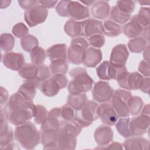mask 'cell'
Instances as JSON below:
<instances>
[{
	"label": "cell",
	"mask_w": 150,
	"mask_h": 150,
	"mask_svg": "<svg viewBox=\"0 0 150 150\" xmlns=\"http://www.w3.org/2000/svg\"><path fill=\"white\" fill-rule=\"evenodd\" d=\"M149 115L141 114L130 120L129 129L131 136H142L146 133L149 126Z\"/></svg>",
	"instance_id": "7c38bea8"
},
{
	"label": "cell",
	"mask_w": 150,
	"mask_h": 150,
	"mask_svg": "<svg viewBox=\"0 0 150 150\" xmlns=\"http://www.w3.org/2000/svg\"><path fill=\"white\" fill-rule=\"evenodd\" d=\"M83 36L88 38L94 35H103V24L101 21L88 18L83 21Z\"/></svg>",
	"instance_id": "d6986e66"
},
{
	"label": "cell",
	"mask_w": 150,
	"mask_h": 150,
	"mask_svg": "<svg viewBox=\"0 0 150 150\" xmlns=\"http://www.w3.org/2000/svg\"><path fill=\"white\" fill-rule=\"evenodd\" d=\"M47 115L48 112L44 106L40 104L35 105L33 118L34 121L36 124H43L46 120Z\"/></svg>",
	"instance_id": "60d3db41"
},
{
	"label": "cell",
	"mask_w": 150,
	"mask_h": 150,
	"mask_svg": "<svg viewBox=\"0 0 150 150\" xmlns=\"http://www.w3.org/2000/svg\"><path fill=\"white\" fill-rule=\"evenodd\" d=\"M125 149H149L150 142L148 139L139 136L132 137L125 140L122 144Z\"/></svg>",
	"instance_id": "603a6c76"
},
{
	"label": "cell",
	"mask_w": 150,
	"mask_h": 150,
	"mask_svg": "<svg viewBox=\"0 0 150 150\" xmlns=\"http://www.w3.org/2000/svg\"><path fill=\"white\" fill-rule=\"evenodd\" d=\"M4 149H20V148L18 146H17L16 144L11 143L6 147H5Z\"/></svg>",
	"instance_id": "680465c9"
},
{
	"label": "cell",
	"mask_w": 150,
	"mask_h": 150,
	"mask_svg": "<svg viewBox=\"0 0 150 150\" xmlns=\"http://www.w3.org/2000/svg\"><path fill=\"white\" fill-rule=\"evenodd\" d=\"M39 73L38 66L33 63L25 64L19 71V75L25 80H33L36 79Z\"/></svg>",
	"instance_id": "f1b7e54d"
},
{
	"label": "cell",
	"mask_w": 150,
	"mask_h": 150,
	"mask_svg": "<svg viewBox=\"0 0 150 150\" xmlns=\"http://www.w3.org/2000/svg\"><path fill=\"white\" fill-rule=\"evenodd\" d=\"M49 68L53 75H65L68 71L69 66L67 60L57 59L51 61Z\"/></svg>",
	"instance_id": "4dcf8cb0"
},
{
	"label": "cell",
	"mask_w": 150,
	"mask_h": 150,
	"mask_svg": "<svg viewBox=\"0 0 150 150\" xmlns=\"http://www.w3.org/2000/svg\"><path fill=\"white\" fill-rule=\"evenodd\" d=\"M130 118L124 117L117 121L115 124V127L120 135L125 138H129L131 136L129 129Z\"/></svg>",
	"instance_id": "f35d334b"
},
{
	"label": "cell",
	"mask_w": 150,
	"mask_h": 150,
	"mask_svg": "<svg viewBox=\"0 0 150 150\" xmlns=\"http://www.w3.org/2000/svg\"><path fill=\"white\" fill-rule=\"evenodd\" d=\"M88 43L94 48L99 49L105 44V38L103 35H94L88 38Z\"/></svg>",
	"instance_id": "bcb514c9"
},
{
	"label": "cell",
	"mask_w": 150,
	"mask_h": 150,
	"mask_svg": "<svg viewBox=\"0 0 150 150\" xmlns=\"http://www.w3.org/2000/svg\"><path fill=\"white\" fill-rule=\"evenodd\" d=\"M148 43L143 37L139 36L129 40L128 43V47L132 53H139L145 50Z\"/></svg>",
	"instance_id": "1f68e13d"
},
{
	"label": "cell",
	"mask_w": 150,
	"mask_h": 150,
	"mask_svg": "<svg viewBox=\"0 0 150 150\" xmlns=\"http://www.w3.org/2000/svg\"><path fill=\"white\" fill-rule=\"evenodd\" d=\"M30 55L32 63L36 66L43 64L47 56L45 49L39 46L31 51Z\"/></svg>",
	"instance_id": "e575fe53"
},
{
	"label": "cell",
	"mask_w": 150,
	"mask_h": 150,
	"mask_svg": "<svg viewBox=\"0 0 150 150\" xmlns=\"http://www.w3.org/2000/svg\"><path fill=\"white\" fill-rule=\"evenodd\" d=\"M3 64L12 70L19 71L25 64L24 55L20 52H7L2 56Z\"/></svg>",
	"instance_id": "4fadbf2b"
},
{
	"label": "cell",
	"mask_w": 150,
	"mask_h": 150,
	"mask_svg": "<svg viewBox=\"0 0 150 150\" xmlns=\"http://www.w3.org/2000/svg\"><path fill=\"white\" fill-rule=\"evenodd\" d=\"M98 104L94 101H87L85 105L80 110L76 111L74 120L82 127H87L98 118L97 110Z\"/></svg>",
	"instance_id": "52a82bcc"
},
{
	"label": "cell",
	"mask_w": 150,
	"mask_h": 150,
	"mask_svg": "<svg viewBox=\"0 0 150 150\" xmlns=\"http://www.w3.org/2000/svg\"><path fill=\"white\" fill-rule=\"evenodd\" d=\"M19 6L23 9L27 11L39 4V1L35 0H19L18 1Z\"/></svg>",
	"instance_id": "f907efd6"
},
{
	"label": "cell",
	"mask_w": 150,
	"mask_h": 150,
	"mask_svg": "<svg viewBox=\"0 0 150 150\" xmlns=\"http://www.w3.org/2000/svg\"><path fill=\"white\" fill-rule=\"evenodd\" d=\"M132 19L134 20L139 24H140L144 28L149 26V8L142 7L141 8L138 14L135 15L131 17Z\"/></svg>",
	"instance_id": "d590c367"
},
{
	"label": "cell",
	"mask_w": 150,
	"mask_h": 150,
	"mask_svg": "<svg viewBox=\"0 0 150 150\" xmlns=\"http://www.w3.org/2000/svg\"><path fill=\"white\" fill-rule=\"evenodd\" d=\"M97 114L102 123L108 126L115 125L118 120V115L111 103L108 102L101 103L98 106Z\"/></svg>",
	"instance_id": "30bf717a"
},
{
	"label": "cell",
	"mask_w": 150,
	"mask_h": 150,
	"mask_svg": "<svg viewBox=\"0 0 150 150\" xmlns=\"http://www.w3.org/2000/svg\"><path fill=\"white\" fill-rule=\"evenodd\" d=\"M141 114L149 115V104L145 105L143 108V109L141 110Z\"/></svg>",
	"instance_id": "91938a15"
},
{
	"label": "cell",
	"mask_w": 150,
	"mask_h": 150,
	"mask_svg": "<svg viewBox=\"0 0 150 150\" xmlns=\"http://www.w3.org/2000/svg\"><path fill=\"white\" fill-rule=\"evenodd\" d=\"M144 101L140 97L131 96L128 101V109L129 114L137 115L139 114L143 108Z\"/></svg>",
	"instance_id": "8d00e7d4"
},
{
	"label": "cell",
	"mask_w": 150,
	"mask_h": 150,
	"mask_svg": "<svg viewBox=\"0 0 150 150\" xmlns=\"http://www.w3.org/2000/svg\"><path fill=\"white\" fill-rule=\"evenodd\" d=\"M149 45H148L144 50L143 56L145 60L149 62Z\"/></svg>",
	"instance_id": "9f6ffc18"
},
{
	"label": "cell",
	"mask_w": 150,
	"mask_h": 150,
	"mask_svg": "<svg viewBox=\"0 0 150 150\" xmlns=\"http://www.w3.org/2000/svg\"><path fill=\"white\" fill-rule=\"evenodd\" d=\"M96 1H80L82 4H84L87 6H91L92 5L94 2H95Z\"/></svg>",
	"instance_id": "94428289"
},
{
	"label": "cell",
	"mask_w": 150,
	"mask_h": 150,
	"mask_svg": "<svg viewBox=\"0 0 150 150\" xmlns=\"http://www.w3.org/2000/svg\"><path fill=\"white\" fill-rule=\"evenodd\" d=\"M144 29L140 24L131 19L130 21L124 25L122 32L129 38H135L139 37L142 34Z\"/></svg>",
	"instance_id": "484cf974"
},
{
	"label": "cell",
	"mask_w": 150,
	"mask_h": 150,
	"mask_svg": "<svg viewBox=\"0 0 150 150\" xmlns=\"http://www.w3.org/2000/svg\"><path fill=\"white\" fill-rule=\"evenodd\" d=\"M128 56L129 52L127 46L125 44H118L112 48L109 62L116 67H122L125 66Z\"/></svg>",
	"instance_id": "5bb4252c"
},
{
	"label": "cell",
	"mask_w": 150,
	"mask_h": 150,
	"mask_svg": "<svg viewBox=\"0 0 150 150\" xmlns=\"http://www.w3.org/2000/svg\"><path fill=\"white\" fill-rule=\"evenodd\" d=\"M94 137L97 144L100 146H103L113 141L114 133L110 126L104 124L96 128Z\"/></svg>",
	"instance_id": "2e32d148"
},
{
	"label": "cell",
	"mask_w": 150,
	"mask_h": 150,
	"mask_svg": "<svg viewBox=\"0 0 150 150\" xmlns=\"http://www.w3.org/2000/svg\"><path fill=\"white\" fill-rule=\"evenodd\" d=\"M47 15L48 10L38 4L25 12L24 18L29 27H33L44 22Z\"/></svg>",
	"instance_id": "ba28073f"
},
{
	"label": "cell",
	"mask_w": 150,
	"mask_h": 150,
	"mask_svg": "<svg viewBox=\"0 0 150 150\" xmlns=\"http://www.w3.org/2000/svg\"><path fill=\"white\" fill-rule=\"evenodd\" d=\"M41 84L38 79L26 80L21 86L18 92L25 98L29 100H32L36 93V88H39Z\"/></svg>",
	"instance_id": "ffe728a7"
},
{
	"label": "cell",
	"mask_w": 150,
	"mask_h": 150,
	"mask_svg": "<svg viewBox=\"0 0 150 150\" xmlns=\"http://www.w3.org/2000/svg\"><path fill=\"white\" fill-rule=\"evenodd\" d=\"M76 136L64 131L60 127L58 129L57 145L59 149H74L77 144Z\"/></svg>",
	"instance_id": "ac0fdd59"
},
{
	"label": "cell",
	"mask_w": 150,
	"mask_h": 150,
	"mask_svg": "<svg viewBox=\"0 0 150 150\" xmlns=\"http://www.w3.org/2000/svg\"><path fill=\"white\" fill-rule=\"evenodd\" d=\"M35 105L32 100L25 98L18 92L12 94L2 110L7 120L13 125L23 124L33 117Z\"/></svg>",
	"instance_id": "6da1fadb"
},
{
	"label": "cell",
	"mask_w": 150,
	"mask_h": 150,
	"mask_svg": "<svg viewBox=\"0 0 150 150\" xmlns=\"http://www.w3.org/2000/svg\"><path fill=\"white\" fill-rule=\"evenodd\" d=\"M58 129H40V142L45 146L50 144H57Z\"/></svg>",
	"instance_id": "f546056e"
},
{
	"label": "cell",
	"mask_w": 150,
	"mask_h": 150,
	"mask_svg": "<svg viewBox=\"0 0 150 150\" xmlns=\"http://www.w3.org/2000/svg\"><path fill=\"white\" fill-rule=\"evenodd\" d=\"M38 44L39 42L38 39L30 34H28L21 40V47L22 49L26 52L30 53L34 48L38 46Z\"/></svg>",
	"instance_id": "ab89813d"
},
{
	"label": "cell",
	"mask_w": 150,
	"mask_h": 150,
	"mask_svg": "<svg viewBox=\"0 0 150 150\" xmlns=\"http://www.w3.org/2000/svg\"><path fill=\"white\" fill-rule=\"evenodd\" d=\"M71 80L68 84L69 94L79 95L89 91L93 87L94 81L84 67H76L69 73Z\"/></svg>",
	"instance_id": "3957f363"
},
{
	"label": "cell",
	"mask_w": 150,
	"mask_h": 150,
	"mask_svg": "<svg viewBox=\"0 0 150 150\" xmlns=\"http://www.w3.org/2000/svg\"><path fill=\"white\" fill-rule=\"evenodd\" d=\"M14 136L15 140L25 149H32L40 141V133L30 121L16 126Z\"/></svg>",
	"instance_id": "7a4b0ae2"
},
{
	"label": "cell",
	"mask_w": 150,
	"mask_h": 150,
	"mask_svg": "<svg viewBox=\"0 0 150 150\" xmlns=\"http://www.w3.org/2000/svg\"><path fill=\"white\" fill-rule=\"evenodd\" d=\"M87 97L85 93L79 95L69 94L67 97V103L76 111L81 109L87 102Z\"/></svg>",
	"instance_id": "83f0119b"
},
{
	"label": "cell",
	"mask_w": 150,
	"mask_h": 150,
	"mask_svg": "<svg viewBox=\"0 0 150 150\" xmlns=\"http://www.w3.org/2000/svg\"><path fill=\"white\" fill-rule=\"evenodd\" d=\"M11 1H2V4H5L4 5H3V6H1V9H3V8H6V7H8L9 5H10V4H11Z\"/></svg>",
	"instance_id": "6125c7cd"
},
{
	"label": "cell",
	"mask_w": 150,
	"mask_h": 150,
	"mask_svg": "<svg viewBox=\"0 0 150 150\" xmlns=\"http://www.w3.org/2000/svg\"><path fill=\"white\" fill-rule=\"evenodd\" d=\"M68 80L66 75L56 74L43 81L40 86V91L47 97L57 95L60 90L66 87Z\"/></svg>",
	"instance_id": "5b68a950"
},
{
	"label": "cell",
	"mask_w": 150,
	"mask_h": 150,
	"mask_svg": "<svg viewBox=\"0 0 150 150\" xmlns=\"http://www.w3.org/2000/svg\"><path fill=\"white\" fill-rule=\"evenodd\" d=\"M57 2V1H39V4L46 9L53 8Z\"/></svg>",
	"instance_id": "11a10c76"
},
{
	"label": "cell",
	"mask_w": 150,
	"mask_h": 150,
	"mask_svg": "<svg viewBox=\"0 0 150 150\" xmlns=\"http://www.w3.org/2000/svg\"><path fill=\"white\" fill-rule=\"evenodd\" d=\"M122 145L119 142H113L107 145L96 148V149H122Z\"/></svg>",
	"instance_id": "f5cc1de1"
},
{
	"label": "cell",
	"mask_w": 150,
	"mask_h": 150,
	"mask_svg": "<svg viewBox=\"0 0 150 150\" xmlns=\"http://www.w3.org/2000/svg\"><path fill=\"white\" fill-rule=\"evenodd\" d=\"M115 5L121 12L131 15L134 12L135 7V2L133 1H118Z\"/></svg>",
	"instance_id": "7bdbcfd3"
},
{
	"label": "cell",
	"mask_w": 150,
	"mask_h": 150,
	"mask_svg": "<svg viewBox=\"0 0 150 150\" xmlns=\"http://www.w3.org/2000/svg\"><path fill=\"white\" fill-rule=\"evenodd\" d=\"M149 26H147L143 30L142 35H143V38L149 43Z\"/></svg>",
	"instance_id": "6f0895ef"
},
{
	"label": "cell",
	"mask_w": 150,
	"mask_h": 150,
	"mask_svg": "<svg viewBox=\"0 0 150 150\" xmlns=\"http://www.w3.org/2000/svg\"><path fill=\"white\" fill-rule=\"evenodd\" d=\"M103 24V34L109 37H116L122 33V28L120 25L115 22L107 19Z\"/></svg>",
	"instance_id": "4316f807"
},
{
	"label": "cell",
	"mask_w": 150,
	"mask_h": 150,
	"mask_svg": "<svg viewBox=\"0 0 150 150\" xmlns=\"http://www.w3.org/2000/svg\"><path fill=\"white\" fill-rule=\"evenodd\" d=\"M131 96V93L127 90L117 89L114 91L110 100L111 104L118 117H129L128 101Z\"/></svg>",
	"instance_id": "277c9868"
},
{
	"label": "cell",
	"mask_w": 150,
	"mask_h": 150,
	"mask_svg": "<svg viewBox=\"0 0 150 150\" xmlns=\"http://www.w3.org/2000/svg\"><path fill=\"white\" fill-rule=\"evenodd\" d=\"M144 78L143 76L138 72L130 73L127 81V90H136L139 89Z\"/></svg>",
	"instance_id": "836d02e7"
},
{
	"label": "cell",
	"mask_w": 150,
	"mask_h": 150,
	"mask_svg": "<svg viewBox=\"0 0 150 150\" xmlns=\"http://www.w3.org/2000/svg\"><path fill=\"white\" fill-rule=\"evenodd\" d=\"M149 87H150V79L149 77H145L144 78V80L141 84V86L139 87V89L141 91L149 94Z\"/></svg>",
	"instance_id": "816d5d0a"
},
{
	"label": "cell",
	"mask_w": 150,
	"mask_h": 150,
	"mask_svg": "<svg viewBox=\"0 0 150 150\" xmlns=\"http://www.w3.org/2000/svg\"><path fill=\"white\" fill-rule=\"evenodd\" d=\"M15 38L10 33H2L0 36V47L1 50L10 52L15 45Z\"/></svg>",
	"instance_id": "74e56055"
},
{
	"label": "cell",
	"mask_w": 150,
	"mask_h": 150,
	"mask_svg": "<svg viewBox=\"0 0 150 150\" xmlns=\"http://www.w3.org/2000/svg\"><path fill=\"white\" fill-rule=\"evenodd\" d=\"M67 15L71 19L78 21L89 18L90 12L88 7L80 2L69 1L67 6Z\"/></svg>",
	"instance_id": "9a60e30c"
},
{
	"label": "cell",
	"mask_w": 150,
	"mask_h": 150,
	"mask_svg": "<svg viewBox=\"0 0 150 150\" xmlns=\"http://www.w3.org/2000/svg\"><path fill=\"white\" fill-rule=\"evenodd\" d=\"M110 18L117 23L124 25L127 23L131 18V15L124 13L120 11L116 5L113 6L110 10Z\"/></svg>",
	"instance_id": "d6a6232c"
},
{
	"label": "cell",
	"mask_w": 150,
	"mask_h": 150,
	"mask_svg": "<svg viewBox=\"0 0 150 150\" xmlns=\"http://www.w3.org/2000/svg\"><path fill=\"white\" fill-rule=\"evenodd\" d=\"M113 93V88L108 82L104 81L97 82L92 89L93 99L100 103L110 101Z\"/></svg>",
	"instance_id": "9c48e42d"
},
{
	"label": "cell",
	"mask_w": 150,
	"mask_h": 150,
	"mask_svg": "<svg viewBox=\"0 0 150 150\" xmlns=\"http://www.w3.org/2000/svg\"><path fill=\"white\" fill-rule=\"evenodd\" d=\"M12 32L15 37L22 39L28 35L29 29L23 23L19 22L13 26Z\"/></svg>",
	"instance_id": "f6af8a7d"
},
{
	"label": "cell",
	"mask_w": 150,
	"mask_h": 150,
	"mask_svg": "<svg viewBox=\"0 0 150 150\" xmlns=\"http://www.w3.org/2000/svg\"><path fill=\"white\" fill-rule=\"evenodd\" d=\"M1 107L4 105L8 99V93L6 88L3 87H1Z\"/></svg>",
	"instance_id": "db71d44e"
},
{
	"label": "cell",
	"mask_w": 150,
	"mask_h": 150,
	"mask_svg": "<svg viewBox=\"0 0 150 150\" xmlns=\"http://www.w3.org/2000/svg\"><path fill=\"white\" fill-rule=\"evenodd\" d=\"M74 109L69 105L64 104L61 107V119L62 122H69L74 120Z\"/></svg>",
	"instance_id": "b9f144b4"
},
{
	"label": "cell",
	"mask_w": 150,
	"mask_h": 150,
	"mask_svg": "<svg viewBox=\"0 0 150 150\" xmlns=\"http://www.w3.org/2000/svg\"><path fill=\"white\" fill-rule=\"evenodd\" d=\"M110 12V6L107 1H98L91 5V15L96 19L103 20L106 19Z\"/></svg>",
	"instance_id": "7402d4cb"
},
{
	"label": "cell",
	"mask_w": 150,
	"mask_h": 150,
	"mask_svg": "<svg viewBox=\"0 0 150 150\" xmlns=\"http://www.w3.org/2000/svg\"><path fill=\"white\" fill-rule=\"evenodd\" d=\"M47 55L49 59L52 61L57 59H66L67 58V46L64 43L56 44L46 50Z\"/></svg>",
	"instance_id": "d4e9b609"
},
{
	"label": "cell",
	"mask_w": 150,
	"mask_h": 150,
	"mask_svg": "<svg viewBox=\"0 0 150 150\" xmlns=\"http://www.w3.org/2000/svg\"><path fill=\"white\" fill-rule=\"evenodd\" d=\"M83 21L80 22L70 19L64 24V30L66 33L71 38L83 36Z\"/></svg>",
	"instance_id": "cb8c5ba5"
},
{
	"label": "cell",
	"mask_w": 150,
	"mask_h": 150,
	"mask_svg": "<svg viewBox=\"0 0 150 150\" xmlns=\"http://www.w3.org/2000/svg\"><path fill=\"white\" fill-rule=\"evenodd\" d=\"M61 107H54L48 112V115L45 121L41 124V129H57L62 122L61 119Z\"/></svg>",
	"instance_id": "e0dca14e"
},
{
	"label": "cell",
	"mask_w": 150,
	"mask_h": 150,
	"mask_svg": "<svg viewBox=\"0 0 150 150\" xmlns=\"http://www.w3.org/2000/svg\"><path fill=\"white\" fill-rule=\"evenodd\" d=\"M138 71L145 77H149L150 76L149 62L145 60H141L139 64Z\"/></svg>",
	"instance_id": "681fc988"
},
{
	"label": "cell",
	"mask_w": 150,
	"mask_h": 150,
	"mask_svg": "<svg viewBox=\"0 0 150 150\" xmlns=\"http://www.w3.org/2000/svg\"><path fill=\"white\" fill-rule=\"evenodd\" d=\"M14 134L13 131V129L9 127V129L5 132L4 133L0 134V146L2 149H4L5 147L11 144L13 138H14Z\"/></svg>",
	"instance_id": "ee69618b"
},
{
	"label": "cell",
	"mask_w": 150,
	"mask_h": 150,
	"mask_svg": "<svg viewBox=\"0 0 150 150\" xmlns=\"http://www.w3.org/2000/svg\"><path fill=\"white\" fill-rule=\"evenodd\" d=\"M69 1H60L56 7V11L58 15L62 17H68L67 6Z\"/></svg>",
	"instance_id": "c3c4849f"
},
{
	"label": "cell",
	"mask_w": 150,
	"mask_h": 150,
	"mask_svg": "<svg viewBox=\"0 0 150 150\" xmlns=\"http://www.w3.org/2000/svg\"><path fill=\"white\" fill-rule=\"evenodd\" d=\"M126 69L125 66L116 67L112 66L109 61H104L96 68V72L101 80H116L118 74Z\"/></svg>",
	"instance_id": "8fae6325"
},
{
	"label": "cell",
	"mask_w": 150,
	"mask_h": 150,
	"mask_svg": "<svg viewBox=\"0 0 150 150\" xmlns=\"http://www.w3.org/2000/svg\"><path fill=\"white\" fill-rule=\"evenodd\" d=\"M38 69L39 73L36 79H38L40 82L42 83L43 81L50 77L51 71L50 68L47 66L45 64H42L38 66Z\"/></svg>",
	"instance_id": "7dc6e473"
},
{
	"label": "cell",
	"mask_w": 150,
	"mask_h": 150,
	"mask_svg": "<svg viewBox=\"0 0 150 150\" xmlns=\"http://www.w3.org/2000/svg\"><path fill=\"white\" fill-rule=\"evenodd\" d=\"M138 2L139 3V4L141 5H149V4H150V1H138Z\"/></svg>",
	"instance_id": "be15d7a7"
},
{
	"label": "cell",
	"mask_w": 150,
	"mask_h": 150,
	"mask_svg": "<svg viewBox=\"0 0 150 150\" xmlns=\"http://www.w3.org/2000/svg\"><path fill=\"white\" fill-rule=\"evenodd\" d=\"M102 60V52L100 49L93 47L86 49L83 64L88 67H95Z\"/></svg>",
	"instance_id": "44dd1931"
},
{
	"label": "cell",
	"mask_w": 150,
	"mask_h": 150,
	"mask_svg": "<svg viewBox=\"0 0 150 150\" xmlns=\"http://www.w3.org/2000/svg\"><path fill=\"white\" fill-rule=\"evenodd\" d=\"M88 47V41L83 37L80 36L73 38L71 45L67 49V60L74 64L83 63L84 54Z\"/></svg>",
	"instance_id": "8992f818"
}]
</instances>
